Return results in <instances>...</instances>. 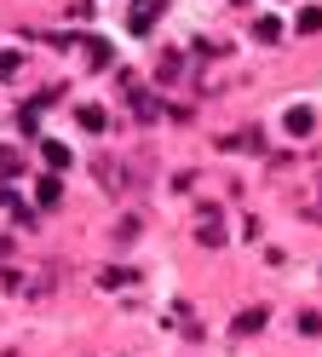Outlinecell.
Listing matches in <instances>:
<instances>
[{
	"label": "cell",
	"mask_w": 322,
	"mask_h": 357,
	"mask_svg": "<svg viewBox=\"0 0 322 357\" xmlns=\"http://www.w3.org/2000/svg\"><path fill=\"white\" fill-rule=\"evenodd\" d=\"M132 116H138V121H155V116H161V104H155L150 93H132Z\"/></svg>",
	"instance_id": "5"
},
{
	"label": "cell",
	"mask_w": 322,
	"mask_h": 357,
	"mask_svg": "<svg viewBox=\"0 0 322 357\" xmlns=\"http://www.w3.org/2000/svg\"><path fill=\"white\" fill-rule=\"evenodd\" d=\"M46 167H52V173L69 167V150H63V144H46Z\"/></svg>",
	"instance_id": "10"
},
{
	"label": "cell",
	"mask_w": 322,
	"mask_h": 357,
	"mask_svg": "<svg viewBox=\"0 0 322 357\" xmlns=\"http://www.w3.org/2000/svg\"><path fill=\"white\" fill-rule=\"evenodd\" d=\"M230 328H236V334H259V328H265V305H247V311H242V317L230 323Z\"/></svg>",
	"instance_id": "3"
},
{
	"label": "cell",
	"mask_w": 322,
	"mask_h": 357,
	"mask_svg": "<svg viewBox=\"0 0 322 357\" xmlns=\"http://www.w3.org/2000/svg\"><path fill=\"white\" fill-rule=\"evenodd\" d=\"M155 17H161V0H132L127 24H132V35H144V29H155Z\"/></svg>",
	"instance_id": "1"
},
{
	"label": "cell",
	"mask_w": 322,
	"mask_h": 357,
	"mask_svg": "<svg viewBox=\"0 0 322 357\" xmlns=\"http://www.w3.org/2000/svg\"><path fill=\"white\" fill-rule=\"evenodd\" d=\"M299 328H305V334H322V317H316V311H305V317H299Z\"/></svg>",
	"instance_id": "14"
},
{
	"label": "cell",
	"mask_w": 322,
	"mask_h": 357,
	"mask_svg": "<svg viewBox=\"0 0 322 357\" xmlns=\"http://www.w3.org/2000/svg\"><path fill=\"white\" fill-rule=\"evenodd\" d=\"M86 63L92 70H109V40H86Z\"/></svg>",
	"instance_id": "6"
},
{
	"label": "cell",
	"mask_w": 322,
	"mask_h": 357,
	"mask_svg": "<svg viewBox=\"0 0 322 357\" xmlns=\"http://www.w3.org/2000/svg\"><path fill=\"white\" fill-rule=\"evenodd\" d=\"M17 167H23V155H17V150H0V173H6V178H12Z\"/></svg>",
	"instance_id": "11"
},
{
	"label": "cell",
	"mask_w": 322,
	"mask_h": 357,
	"mask_svg": "<svg viewBox=\"0 0 322 357\" xmlns=\"http://www.w3.org/2000/svg\"><path fill=\"white\" fill-rule=\"evenodd\" d=\"M299 29H305V35H316V29H322V12H316V6H311V12H299Z\"/></svg>",
	"instance_id": "12"
},
{
	"label": "cell",
	"mask_w": 322,
	"mask_h": 357,
	"mask_svg": "<svg viewBox=\"0 0 322 357\" xmlns=\"http://www.w3.org/2000/svg\"><path fill=\"white\" fill-rule=\"evenodd\" d=\"M253 40H282V24H276V17H259V24H253Z\"/></svg>",
	"instance_id": "7"
},
{
	"label": "cell",
	"mask_w": 322,
	"mask_h": 357,
	"mask_svg": "<svg viewBox=\"0 0 322 357\" xmlns=\"http://www.w3.org/2000/svg\"><path fill=\"white\" fill-rule=\"evenodd\" d=\"M282 127L293 132V139H305V132L316 127V109H311V104H293V109H288V116H282Z\"/></svg>",
	"instance_id": "2"
},
{
	"label": "cell",
	"mask_w": 322,
	"mask_h": 357,
	"mask_svg": "<svg viewBox=\"0 0 322 357\" xmlns=\"http://www.w3.org/2000/svg\"><path fill=\"white\" fill-rule=\"evenodd\" d=\"M35 196H40V208H58V196H63V185H58V173H46Z\"/></svg>",
	"instance_id": "4"
},
{
	"label": "cell",
	"mask_w": 322,
	"mask_h": 357,
	"mask_svg": "<svg viewBox=\"0 0 322 357\" xmlns=\"http://www.w3.org/2000/svg\"><path fill=\"white\" fill-rule=\"evenodd\" d=\"M17 70V52H0V75H12Z\"/></svg>",
	"instance_id": "15"
},
{
	"label": "cell",
	"mask_w": 322,
	"mask_h": 357,
	"mask_svg": "<svg viewBox=\"0 0 322 357\" xmlns=\"http://www.w3.org/2000/svg\"><path fill=\"white\" fill-rule=\"evenodd\" d=\"M127 282H138L132 271H104V288H127Z\"/></svg>",
	"instance_id": "13"
},
{
	"label": "cell",
	"mask_w": 322,
	"mask_h": 357,
	"mask_svg": "<svg viewBox=\"0 0 322 357\" xmlns=\"http://www.w3.org/2000/svg\"><path fill=\"white\" fill-rule=\"evenodd\" d=\"M201 242H207V248H219V242H224V231H219V219H201Z\"/></svg>",
	"instance_id": "9"
},
{
	"label": "cell",
	"mask_w": 322,
	"mask_h": 357,
	"mask_svg": "<svg viewBox=\"0 0 322 357\" xmlns=\"http://www.w3.org/2000/svg\"><path fill=\"white\" fill-rule=\"evenodd\" d=\"M81 127H86V132H104V109L86 104V109H81Z\"/></svg>",
	"instance_id": "8"
}]
</instances>
